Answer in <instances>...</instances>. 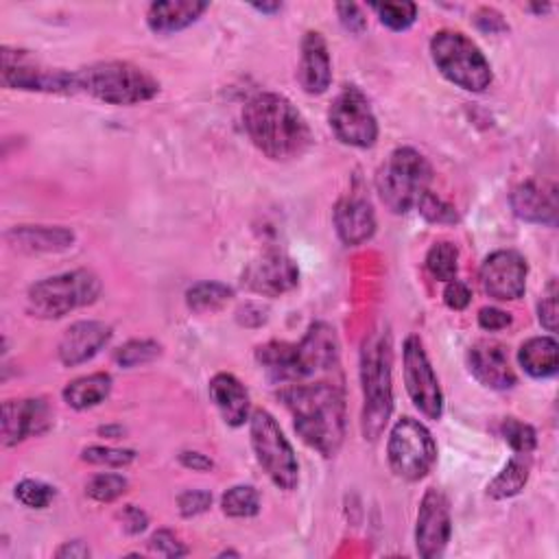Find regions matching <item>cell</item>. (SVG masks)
<instances>
[{
    "label": "cell",
    "instance_id": "1",
    "mask_svg": "<svg viewBox=\"0 0 559 559\" xmlns=\"http://www.w3.org/2000/svg\"><path fill=\"white\" fill-rule=\"evenodd\" d=\"M243 125L256 149L278 162L304 156L313 143L306 119L289 99L274 93L258 95L245 106Z\"/></svg>",
    "mask_w": 559,
    "mask_h": 559
},
{
    "label": "cell",
    "instance_id": "2",
    "mask_svg": "<svg viewBox=\"0 0 559 559\" xmlns=\"http://www.w3.org/2000/svg\"><path fill=\"white\" fill-rule=\"evenodd\" d=\"M282 400L293 415L297 435L324 457H335L345 439V398L332 382L291 385Z\"/></svg>",
    "mask_w": 559,
    "mask_h": 559
},
{
    "label": "cell",
    "instance_id": "3",
    "mask_svg": "<svg viewBox=\"0 0 559 559\" xmlns=\"http://www.w3.org/2000/svg\"><path fill=\"white\" fill-rule=\"evenodd\" d=\"M391 335L387 330L372 332L361 350V382H363V435L376 441L393 409V387H391Z\"/></svg>",
    "mask_w": 559,
    "mask_h": 559
},
{
    "label": "cell",
    "instance_id": "4",
    "mask_svg": "<svg viewBox=\"0 0 559 559\" xmlns=\"http://www.w3.org/2000/svg\"><path fill=\"white\" fill-rule=\"evenodd\" d=\"M77 88L110 106H138L151 101L160 84L130 62H99L77 71Z\"/></svg>",
    "mask_w": 559,
    "mask_h": 559
},
{
    "label": "cell",
    "instance_id": "5",
    "mask_svg": "<svg viewBox=\"0 0 559 559\" xmlns=\"http://www.w3.org/2000/svg\"><path fill=\"white\" fill-rule=\"evenodd\" d=\"M430 180L433 169L428 160L411 147H400L378 171L376 186L382 204L391 212L404 215L415 208L417 199L428 191Z\"/></svg>",
    "mask_w": 559,
    "mask_h": 559
},
{
    "label": "cell",
    "instance_id": "6",
    "mask_svg": "<svg viewBox=\"0 0 559 559\" xmlns=\"http://www.w3.org/2000/svg\"><path fill=\"white\" fill-rule=\"evenodd\" d=\"M99 295L101 280L88 269H77L34 284L27 295V308L34 317L60 319L77 308L95 304Z\"/></svg>",
    "mask_w": 559,
    "mask_h": 559
},
{
    "label": "cell",
    "instance_id": "7",
    "mask_svg": "<svg viewBox=\"0 0 559 559\" xmlns=\"http://www.w3.org/2000/svg\"><path fill=\"white\" fill-rule=\"evenodd\" d=\"M430 56L437 71L467 93H483L491 84V66L481 49L459 32H439L430 40Z\"/></svg>",
    "mask_w": 559,
    "mask_h": 559
},
{
    "label": "cell",
    "instance_id": "8",
    "mask_svg": "<svg viewBox=\"0 0 559 559\" xmlns=\"http://www.w3.org/2000/svg\"><path fill=\"white\" fill-rule=\"evenodd\" d=\"M250 435L256 459L269 478L287 491L295 489L300 483V463L276 417L263 409L254 411L250 420Z\"/></svg>",
    "mask_w": 559,
    "mask_h": 559
},
{
    "label": "cell",
    "instance_id": "9",
    "mask_svg": "<svg viewBox=\"0 0 559 559\" xmlns=\"http://www.w3.org/2000/svg\"><path fill=\"white\" fill-rule=\"evenodd\" d=\"M389 465L404 481L424 478L437 461V446L430 430L413 417L396 422L387 443Z\"/></svg>",
    "mask_w": 559,
    "mask_h": 559
},
{
    "label": "cell",
    "instance_id": "10",
    "mask_svg": "<svg viewBox=\"0 0 559 559\" xmlns=\"http://www.w3.org/2000/svg\"><path fill=\"white\" fill-rule=\"evenodd\" d=\"M0 58H3V86L10 90L49 93V95L80 93L77 73L45 66L27 51L3 49V56Z\"/></svg>",
    "mask_w": 559,
    "mask_h": 559
},
{
    "label": "cell",
    "instance_id": "11",
    "mask_svg": "<svg viewBox=\"0 0 559 559\" xmlns=\"http://www.w3.org/2000/svg\"><path fill=\"white\" fill-rule=\"evenodd\" d=\"M335 136L350 147L369 149L378 141V121L367 97L356 86H345L328 112Z\"/></svg>",
    "mask_w": 559,
    "mask_h": 559
},
{
    "label": "cell",
    "instance_id": "12",
    "mask_svg": "<svg viewBox=\"0 0 559 559\" xmlns=\"http://www.w3.org/2000/svg\"><path fill=\"white\" fill-rule=\"evenodd\" d=\"M404 382L415 409L428 420H439L443 415V393L433 365L420 337H409L404 341Z\"/></svg>",
    "mask_w": 559,
    "mask_h": 559
},
{
    "label": "cell",
    "instance_id": "13",
    "mask_svg": "<svg viewBox=\"0 0 559 559\" xmlns=\"http://www.w3.org/2000/svg\"><path fill=\"white\" fill-rule=\"evenodd\" d=\"M450 533H452V522H450L448 498L439 489L430 487L424 494L417 511V526H415L417 552L424 559L439 557L450 542Z\"/></svg>",
    "mask_w": 559,
    "mask_h": 559
},
{
    "label": "cell",
    "instance_id": "14",
    "mask_svg": "<svg viewBox=\"0 0 559 559\" xmlns=\"http://www.w3.org/2000/svg\"><path fill=\"white\" fill-rule=\"evenodd\" d=\"M526 274V260L518 252L500 250L485 258L481 267V284L489 297L513 302L524 295Z\"/></svg>",
    "mask_w": 559,
    "mask_h": 559
},
{
    "label": "cell",
    "instance_id": "15",
    "mask_svg": "<svg viewBox=\"0 0 559 559\" xmlns=\"http://www.w3.org/2000/svg\"><path fill=\"white\" fill-rule=\"evenodd\" d=\"M297 282H300V269L282 252L263 254L243 274V284L250 291L267 295V297L284 295L287 291L295 289Z\"/></svg>",
    "mask_w": 559,
    "mask_h": 559
},
{
    "label": "cell",
    "instance_id": "16",
    "mask_svg": "<svg viewBox=\"0 0 559 559\" xmlns=\"http://www.w3.org/2000/svg\"><path fill=\"white\" fill-rule=\"evenodd\" d=\"M53 426V411L42 398L8 400L3 404V443L16 446Z\"/></svg>",
    "mask_w": 559,
    "mask_h": 559
},
{
    "label": "cell",
    "instance_id": "17",
    "mask_svg": "<svg viewBox=\"0 0 559 559\" xmlns=\"http://www.w3.org/2000/svg\"><path fill=\"white\" fill-rule=\"evenodd\" d=\"M112 339V328L104 321H77L60 341V361L66 367H75L93 361Z\"/></svg>",
    "mask_w": 559,
    "mask_h": 559
},
{
    "label": "cell",
    "instance_id": "18",
    "mask_svg": "<svg viewBox=\"0 0 559 559\" xmlns=\"http://www.w3.org/2000/svg\"><path fill=\"white\" fill-rule=\"evenodd\" d=\"M511 208L515 217L537 226H557V189L552 184L522 182L511 191Z\"/></svg>",
    "mask_w": 559,
    "mask_h": 559
},
{
    "label": "cell",
    "instance_id": "19",
    "mask_svg": "<svg viewBox=\"0 0 559 559\" xmlns=\"http://www.w3.org/2000/svg\"><path fill=\"white\" fill-rule=\"evenodd\" d=\"M467 365L474 378L496 391H507L515 385V374L509 365L507 352L498 343L478 341L467 352Z\"/></svg>",
    "mask_w": 559,
    "mask_h": 559
},
{
    "label": "cell",
    "instance_id": "20",
    "mask_svg": "<svg viewBox=\"0 0 559 559\" xmlns=\"http://www.w3.org/2000/svg\"><path fill=\"white\" fill-rule=\"evenodd\" d=\"M304 376L317 372H330L339 365V339L332 326L317 321L308 328L304 339L297 345Z\"/></svg>",
    "mask_w": 559,
    "mask_h": 559
},
{
    "label": "cell",
    "instance_id": "21",
    "mask_svg": "<svg viewBox=\"0 0 559 559\" xmlns=\"http://www.w3.org/2000/svg\"><path fill=\"white\" fill-rule=\"evenodd\" d=\"M300 84L308 95H324L332 84V62L321 34L308 32L302 40Z\"/></svg>",
    "mask_w": 559,
    "mask_h": 559
},
{
    "label": "cell",
    "instance_id": "22",
    "mask_svg": "<svg viewBox=\"0 0 559 559\" xmlns=\"http://www.w3.org/2000/svg\"><path fill=\"white\" fill-rule=\"evenodd\" d=\"M335 228L345 245H363L376 232V215L372 204L363 197L341 199L335 208Z\"/></svg>",
    "mask_w": 559,
    "mask_h": 559
},
{
    "label": "cell",
    "instance_id": "23",
    "mask_svg": "<svg viewBox=\"0 0 559 559\" xmlns=\"http://www.w3.org/2000/svg\"><path fill=\"white\" fill-rule=\"evenodd\" d=\"M10 245L29 254H60L75 245V234L66 228L21 226L8 232Z\"/></svg>",
    "mask_w": 559,
    "mask_h": 559
},
{
    "label": "cell",
    "instance_id": "24",
    "mask_svg": "<svg viewBox=\"0 0 559 559\" xmlns=\"http://www.w3.org/2000/svg\"><path fill=\"white\" fill-rule=\"evenodd\" d=\"M208 3L197 0H169V3H154L147 14V25L158 36L178 34L202 19Z\"/></svg>",
    "mask_w": 559,
    "mask_h": 559
},
{
    "label": "cell",
    "instance_id": "25",
    "mask_svg": "<svg viewBox=\"0 0 559 559\" xmlns=\"http://www.w3.org/2000/svg\"><path fill=\"white\" fill-rule=\"evenodd\" d=\"M256 361L271 382H297L306 378L295 343L269 341L256 350Z\"/></svg>",
    "mask_w": 559,
    "mask_h": 559
},
{
    "label": "cell",
    "instance_id": "26",
    "mask_svg": "<svg viewBox=\"0 0 559 559\" xmlns=\"http://www.w3.org/2000/svg\"><path fill=\"white\" fill-rule=\"evenodd\" d=\"M210 398L230 426H243L250 417V393L232 374H217L210 380Z\"/></svg>",
    "mask_w": 559,
    "mask_h": 559
},
{
    "label": "cell",
    "instance_id": "27",
    "mask_svg": "<svg viewBox=\"0 0 559 559\" xmlns=\"http://www.w3.org/2000/svg\"><path fill=\"white\" fill-rule=\"evenodd\" d=\"M522 369L533 378H550L559 367V345L552 337H533L518 352Z\"/></svg>",
    "mask_w": 559,
    "mask_h": 559
},
{
    "label": "cell",
    "instance_id": "28",
    "mask_svg": "<svg viewBox=\"0 0 559 559\" xmlns=\"http://www.w3.org/2000/svg\"><path fill=\"white\" fill-rule=\"evenodd\" d=\"M110 391H112V376L106 372H97V374L73 380L64 389V400L69 406L77 411H86L106 402Z\"/></svg>",
    "mask_w": 559,
    "mask_h": 559
},
{
    "label": "cell",
    "instance_id": "29",
    "mask_svg": "<svg viewBox=\"0 0 559 559\" xmlns=\"http://www.w3.org/2000/svg\"><path fill=\"white\" fill-rule=\"evenodd\" d=\"M528 454H513L509 463L498 472V476L487 485V494L496 500L520 494L528 481Z\"/></svg>",
    "mask_w": 559,
    "mask_h": 559
},
{
    "label": "cell",
    "instance_id": "30",
    "mask_svg": "<svg viewBox=\"0 0 559 559\" xmlns=\"http://www.w3.org/2000/svg\"><path fill=\"white\" fill-rule=\"evenodd\" d=\"M232 297H234V291L221 282H199L189 289L186 304L191 311L206 315V313L221 311Z\"/></svg>",
    "mask_w": 559,
    "mask_h": 559
},
{
    "label": "cell",
    "instance_id": "31",
    "mask_svg": "<svg viewBox=\"0 0 559 559\" xmlns=\"http://www.w3.org/2000/svg\"><path fill=\"white\" fill-rule=\"evenodd\" d=\"M426 269L439 282H450L459 271V252L452 243H435L426 254Z\"/></svg>",
    "mask_w": 559,
    "mask_h": 559
},
{
    "label": "cell",
    "instance_id": "32",
    "mask_svg": "<svg viewBox=\"0 0 559 559\" xmlns=\"http://www.w3.org/2000/svg\"><path fill=\"white\" fill-rule=\"evenodd\" d=\"M221 507L230 518H252L260 511V496L252 485H236L223 494Z\"/></svg>",
    "mask_w": 559,
    "mask_h": 559
},
{
    "label": "cell",
    "instance_id": "33",
    "mask_svg": "<svg viewBox=\"0 0 559 559\" xmlns=\"http://www.w3.org/2000/svg\"><path fill=\"white\" fill-rule=\"evenodd\" d=\"M162 348L160 343L156 341H149V339H134L130 343H125L123 348L117 350L114 354V361L121 365V367H138V365H145V363H151L160 356Z\"/></svg>",
    "mask_w": 559,
    "mask_h": 559
},
{
    "label": "cell",
    "instance_id": "34",
    "mask_svg": "<svg viewBox=\"0 0 559 559\" xmlns=\"http://www.w3.org/2000/svg\"><path fill=\"white\" fill-rule=\"evenodd\" d=\"M500 435L515 454H531L537 446V435H535L533 426H528L515 417H507L502 422Z\"/></svg>",
    "mask_w": 559,
    "mask_h": 559
},
{
    "label": "cell",
    "instance_id": "35",
    "mask_svg": "<svg viewBox=\"0 0 559 559\" xmlns=\"http://www.w3.org/2000/svg\"><path fill=\"white\" fill-rule=\"evenodd\" d=\"M372 10L378 14L380 23L391 32H406L417 19L415 3H385V5H372Z\"/></svg>",
    "mask_w": 559,
    "mask_h": 559
},
{
    "label": "cell",
    "instance_id": "36",
    "mask_svg": "<svg viewBox=\"0 0 559 559\" xmlns=\"http://www.w3.org/2000/svg\"><path fill=\"white\" fill-rule=\"evenodd\" d=\"M417 212L428 221V223H437V226H454L459 221L457 210L446 204L443 199H439L437 195H433L430 191H426L417 204H415Z\"/></svg>",
    "mask_w": 559,
    "mask_h": 559
},
{
    "label": "cell",
    "instance_id": "37",
    "mask_svg": "<svg viewBox=\"0 0 559 559\" xmlns=\"http://www.w3.org/2000/svg\"><path fill=\"white\" fill-rule=\"evenodd\" d=\"M56 494L58 491L53 485L36 478H25L16 485V498L29 509H47L53 502Z\"/></svg>",
    "mask_w": 559,
    "mask_h": 559
},
{
    "label": "cell",
    "instance_id": "38",
    "mask_svg": "<svg viewBox=\"0 0 559 559\" xmlns=\"http://www.w3.org/2000/svg\"><path fill=\"white\" fill-rule=\"evenodd\" d=\"M127 491V478L121 474H97L88 485L86 494L97 502H112Z\"/></svg>",
    "mask_w": 559,
    "mask_h": 559
},
{
    "label": "cell",
    "instance_id": "39",
    "mask_svg": "<svg viewBox=\"0 0 559 559\" xmlns=\"http://www.w3.org/2000/svg\"><path fill=\"white\" fill-rule=\"evenodd\" d=\"M82 459L95 465H108V467H125L136 459L134 450L123 448H110V446H90L82 452Z\"/></svg>",
    "mask_w": 559,
    "mask_h": 559
},
{
    "label": "cell",
    "instance_id": "40",
    "mask_svg": "<svg viewBox=\"0 0 559 559\" xmlns=\"http://www.w3.org/2000/svg\"><path fill=\"white\" fill-rule=\"evenodd\" d=\"M557 282L550 280L546 291H544V297L539 300V306H537V313H539V324L548 330V332H555L557 330V321H559V308H557Z\"/></svg>",
    "mask_w": 559,
    "mask_h": 559
},
{
    "label": "cell",
    "instance_id": "41",
    "mask_svg": "<svg viewBox=\"0 0 559 559\" xmlns=\"http://www.w3.org/2000/svg\"><path fill=\"white\" fill-rule=\"evenodd\" d=\"M178 505H180V513L184 518H193V515H199L210 509L212 496L204 489H189L178 498Z\"/></svg>",
    "mask_w": 559,
    "mask_h": 559
},
{
    "label": "cell",
    "instance_id": "42",
    "mask_svg": "<svg viewBox=\"0 0 559 559\" xmlns=\"http://www.w3.org/2000/svg\"><path fill=\"white\" fill-rule=\"evenodd\" d=\"M337 14H339V21L341 25L354 34V36H361L365 29H367V21H365V14L361 12L359 5L354 3H343V5H337Z\"/></svg>",
    "mask_w": 559,
    "mask_h": 559
},
{
    "label": "cell",
    "instance_id": "43",
    "mask_svg": "<svg viewBox=\"0 0 559 559\" xmlns=\"http://www.w3.org/2000/svg\"><path fill=\"white\" fill-rule=\"evenodd\" d=\"M149 546L160 552V555H167V557H182L186 555V546H182V542L171 533V531H158L151 535L149 539Z\"/></svg>",
    "mask_w": 559,
    "mask_h": 559
},
{
    "label": "cell",
    "instance_id": "44",
    "mask_svg": "<svg viewBox=\"0 0 559 559\" xmlns=\"http://www.w3.org/2000/svg\"><path fill=\"white\" fill-rule=\"evenodd\" d=\"M474 25H476L483 34H491V36L505 34V32L509 29L507 23L502 21V16H500L496 10H491V8H481V10L474 14Z\"/></svg>",
    "mask_w": 559,
    "mask_h": 559
},
{
    "label": "cell",
    "instance_id": "45",
    "mask_svg": "<svg viewBox=\"0 0 559 559\" xmlns=\"http://www.w3.org/2000/svg\"><path fill=\"white\" fill-rule=\"evenodd\" d=\"M470 300H472V293H470V289H467L465 282H461V280H457V278L448 282V287H446V291H443V302H446L448 308H452V311H463V308H467Z\"/></svg>",
    "mask_w": 559,
    "mask_h": 559
},
{
    "label": "cell",
    "instance_id": "46",
    "mask_svg": "<svg viewBox=\"0 0 559 559\" xmlns=\"http://www.w3.org/2000/svg\"><path fill=\"white\" fill-rule=\"evenodd\" d=\"M478 324L483 330L496 332V330H505L511 324V315L500 311V308H481L478 313Z\"/></svg>",
    "mask_w": 559,
    "mask_h": 559
},
{
    "label": "cell",
    "instance_id": "47",
    "mask_svg": "<svg viewBox=\"0 0 559 559\" xmlns=\"http://www.w3.org/2000/svg\"><path fill=\"white\" fill-rule=\"evenodd\" d=\"M121 520H123V526L127 533H143L149 524V518L145 511H141L138 507L130 505L121 511Z\"/></svg>",
    "mask_w": 559,
    "mask_h": 559
},
{
    "label": "cell",
    "instance_id": "48",
    "mask_svg": "<svg viewBox=\"0 0 559 559\" xmlns=\"http://www.w3.org/2000/svg\"><path fill=\"white\" fill-rule=\"evenodd\" d=\"M180 463H182L184 467H189V470H195V472H208V470L215 467V463H212L210 457H206V454H202V452H191V450H186V452L180 454Z\"/></svg>",
    "mask_w": 559,
    "mask_h": 559
},
{
    "label": "cell",
    "instance_id": "49",
    "mask_svg": "<svg viewBox=\"0 0 559 559\" xmlns=\"http://www.w3.org/2000/svg\"><path fill=\"white\" fill-rule=\"evenodd\" d=\"M58 557H60V559H86V557H90V548H88L84 542H80V539L66 542V544L58 550Z\"/></svg>",
    "mask_w": 559,
    "mask_h": 559
},
{
    "label": "cell",
    "instance_id": "50",
    "mask_svg": "<svg viewBox=\"0 0 559 559\" xmlns=\"http://www.w3.org/2000/svg\"><path fill=\"white\" fill-rule=\"evenodd\" d=\"M256 12H263V14H276L282 10V3H263V5H252Z\"/></svg>",
    "mask_w": 559,
    "mask_h": 559
},
{
    "label": "cell",
    "instance_id": "51",
    "mask_svg": "<svg viewBox=\"0 0 559 559\" xmlns=\"http://www.w3.org/2000/svg\"><path fill=\"white\" fill-rule=\"evenodd\" d=\"M99 433H101V435H108V437H112V439H117V437H123L125 430H123L121 426H106V428H101Z\"/></svg>",
    "mask_w": 559,
    "mask_h": 559
},
{
    "label": "cell",
    "instance_id": "52",
    "mask_svg": "<svg viewBox=\"0 0 559 559\" xmlns=\"http://www.w3.org/2000/svg\"><path fill=\"white\" fill-rule=\"evenodd\" d=\"M526 10L535 12V14H546V12H550V5H528Z\"/></svg>",
    "mask_w": 559,
    "mask_h": 559
}]
</instances>
